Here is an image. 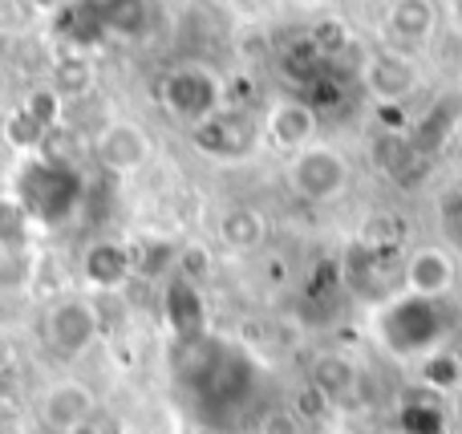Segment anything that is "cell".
Returning a JSON list of instances; mask_svg holds the SVG:
<instances>
[{
	"label": "cell",
	"mask_w": 462,
	"mask_h": 434,
	"mask_svg": "<svg viewBox=\"0 0 462 434\" xmlns=\"http://www.w3.org/2000/svg\"><path fill=\"white\" fill-rule=\"evenodd\" d=\"M175 378L187 411L219 434L255 427L272 411V370L231 337L203 333L183 341Z\"/></svg>",
	"instance_id": "1"
},
{
	"label": "cell",
	"mask_w": 462,
	"mask_h": 434,
	"mask_svg": "<svg viewBox=\"0 0 462 434\" xmlns=\"http://www.w3.org/2000/svg\"><path fill=\"white\" fill-rule=\"evenodd\" d=\"M369 333L398 362H426L455 333V313L447 300L398 292V297L369 309Z\"/></svg>",
	"instance_id": "2"
},
{
	"label": "cell",
	"mask_w": 462,
	"mask_h": 434,
	"mask_svg": "<svg viewBox=\"0 0 462 434\" xmlns=\"http://www.w3.org/2000/svg\"><path fill=\"white\" fill-rule=\"evenodd\" d=\"M402 244L390 240V235H374L365 232L357 244H349L341 260V284L353 292V297L369 300V309L382 305V300L398 297L402 292Z\"/></svg>",
	"instance_id": "3"
},
{
	"label": "cell",
	"mask_w": 462,
	"mask_h": 434,
	"mask_svg": "<svg viewBox=\"0 0 462 434\" xmlns=\"http://www.w3.org/2000/svg\"><path fill=\"white\" fill-rule=\"evenodd\" d=\"M81 175L65 162L53 159H32L16 175V195L13 199L24 208V216L37 224H61L73 216V208L81 203Z\"/></svg>",
	"instance_id": "4"
},
{
	"label": "cell",
	"mask_w": 462,
	"mask_h": 434,
	"mask_svg": "<svg viewBox=\"0 0 462 434\" xmlns=\"http://www.w3.org/2000/svg\"><path fill=\"white\" fill-rule=\"evenodd\" d=\"M349 159L328 143H312L288 159V187H292L296 199L312 203V208L333 203L349 187Z\"/></svg>",
	"instance_id": "5"
},
{
	"label": "cell",
	"mask_w": 462,
	"mask_h": 434,
	"mask_svg": "<svg viewBox=\"0 0 462 434\" xmlns=\"http://www.w3.org/2000/svg\"><path fill=\"white\" fill-rule=\"evenodd\" d=\"M159 97L175 118L191 122V126H203L224 106V89H219L216 73L203 69V65H179V69H171L159 86Z\"/></svg>",
	"instance_id": "6"
},
{
	"label": "cell",
	"mask_w": 462,
	"mask_h": 434,
	"mask_svg": "<svg viewBox=\"0 0 462 434\" xmlns=\"http://www.w3.org/2000/svg\"><path fill=\"white\" fill-rule=\"evenodd\" d=\"M97 329H102V321H97V309L89 305L86 297H61V300H53V305H49V313H45V325H41L49 354L65 357V362H73V357L86 354V349L97 341Z\"/></svg>",
	"instance_id": "7"
},
{
	"label": "cell",
	"mask_w": 462,
	"mask_h": 434,
	"mask_svg": "<svg viewBox=\"0 0 462 434\" xmlns=\"http://www.w3.org/2000/svg\"><path fill=\"white\" fill-rule=\"evenodd\" d=\"M317 130H320V118L304 97H280V102L268 106V118H263V138L288 154L317 143Z\"/></svg>",
	"instance_id": "8"
},
{
	"label": "cell",
	"mask_w": 462,
	"mask_h": 434,
	"mask_svg": "<svg viewBox=\"0 0 462 434\" xmlns=\"http://www.w3.org/2000/svg\"><path fill=\"white\" fill-rule=\"evenodd\" d=\"M450 284H455V260L450 252L434 248H414L402 264V292H414V297H430V300H447Z\"/></svg>",
	"instance_id": "9"
},
{
	"label": "cell",
	"mask_w": 462,
	"mask_h": 434,
	"mask_svg": "<svg viewBox=\"0 0 462 434\" xmlns=\"http://www.w3.org/2000/svg\"><path fill=\"white\" fill-rule=\"evenodd\" d=\"M94 411H97L94 390L81 386V382H57L41 398V422L53 434H73L78 427L94 422Z\"/></svg>",
	"instance_id": "10"
},
{
	"label": "cell",
	"mask_w": 462,
	"mask_h": 434,
	"mask_svg": "<svg viewBox=\"0 0 462 434\" xmlns=\"http://www.w3.org/2000/svg\"><path fill=\"white\" fill-rule=\"evenodd\" d=\"M94 154L106 171L130 175V171H138L151 159V138H146V130L134 126V122H110V126L97 134Z\"/></svg>",
	"instance_id": "11"
},
{
	"label": "cell",
	"mask_w": 462,
	"mask_h": 434,
	"mask_svg": "<svg viewBox=\"0 0 462 434\" xmlns=\"http://www.w3.org/2000/svg\"><path fill=\"white\" fill-rule=\"evenodd\" d=\"M365 86L382 106H398L402 97H410V89L418 86V69H414V61L402 53H377L374 61L365 65Z\"/></svg>",
	"instance_id": "12"
},
{
	"label": "cell",
	"mask_w": 462,
	"mask_h": 434,
	"mask_svg": "<svg viewBox=\"0 0 462 434\" xmlns=\"http://www.w3.org/2000/svg\"><path fill=\"white\" fill-rule=\"evenodd\" d=\"M81 272H86V281L94 284V289H122V284L130 281V272H134V256H130L126 244L118 240H97L86 248V256H81Z\"/></svg>",
	"instance_id": "13"
},
{
	"label": "cell",
	"mask_w": 462,
	"mask_h": 434,
	"mask_svg": "<svg viewBox=\"0 0 462 434\" xmlns=\"http://www.w3.org/2000/svg\"><path fill=\"white\" fill-rule=\"evenodd\" d=\"M97 24H102V37H143L154 24V8L151 0H94Z\"/></svg>",
	"instance_id": "14"
},
{
	"label": "cell",
	"mask_w": 462,
	"mask_h": 434,
	"mask_svg": "<svg viewBox=\"0 0 462 434\" xmlns=\"http://www.w3.org/2000/svg\"><path fill=\"white\" fill-rule=\"evenodd\" d=\"M167 317H171V329L179 333V341H195L208 333V309H203V297H199V289H195V281L179 276L167 289Z\"/></svg>",
	"instance_id": "15"
},
{
	"label": "cell",
	"mask_w": 462,
	"mask_h": 434,
	"mask_svg": "<svg viewBox=\"0 0 462 434\" xmlns=\"http://www.w3.org/2000/svg\"><path fill=\"white\" fill-rule=\"evenodd\" d=\"M434 24H439V8H434V0H393L390 5V16H385V29H390V37L406 41V45H418V41H426L434 32Z\"/></svg>",
	"instance_id": "16"
},
{
	"label": "cell",
	"mask_w": 462,
	"mask_h": 434,
	"mask_svg": "<svg viewBox=\"0 0 462 434\" xmlns=\"http://www.w3.org/2000/svg\"><path fill=\"white\" fill-rule=\"evenodd\" d=\"M219 235H224L227 248L252 252V248H260L263 235H268V219L255 208H231V211H224V219H219Z\"/></svg>",
	"instance_id": "17"
},
{
	"label": "cell",
	"mask_w": 462,
	"mask_h": 434,
	"mask_svg": "<svg viewBox=\"0 0 462 434\" xmlns=\"http://www.w3.org/2000/svg\"><path fill=\"white\" fill-rule=\"evenodd\" d=\"M312 386L328 398V402H345V398L357 390V365L341 354H325L312 370Z\"/></svg>",
	"instance_id": "18"
},
{
	"label": "cell",
	"mask_w": 462,
	"mask_h": 434,
	"mask_svg": "<svg viewBox=\"0 0 462 434\" xmlns=\"http://www.w3.org/2000/svg\"><path fill=\"white\" fill-rule=\"evenodd\" d=\"M29 227L32 219L24 216V208L5 195L0 199V252H29Z\"/></svg>",
	"instance_id": "19"
},
{
	"label": "cell",
	"mask_w": 462,
	"mask_h": 434,
	"mask_svg": "<svg viewBox=\"0 0 462 434\" xmlns=\"http://www.w3.org/2000/svg\"><path fill=\"white\" fill-rule=\"evenodd\" d=\"M418 365H422V382L430 390H455L462 382V365L447 354V349H439L434 357H426V362H418Z\"/></svg>",
	"instance_id": "20"
},
{
	"label": "cell",
	"mask_w": 462,
	"mask_h": 434,
	"mask_svg": "<svg viewBox=\"0 0 462 434\" xmlns=\"http://www.w3.org/2000/svg\"><path fill=\"white\" fill-rule=\"evenodd\" d=\"M402 430L406 434H442V411L434 402H414L402 411Z\"/></svg>",
	"instance_id": "21"
},
{
	"label": "cell",
	"mask_w": 462,
	"mask_h": 434,
	"mask_svg": "<svg viewBox=\"0 0 462 434\" xmlns=\"http://www.w3.org/2000/svg\"><path fill=\"white\" fill-rule=\"evenodd\" d=\"M439 216H442V232H447V240L455 244V248H462V183L442 199Z\"/></svg>",
	"instance_id": "22"
},
{
	"label": "cell",
	"mask_w": 462,
	"mask_h": 434,
	"mask_svg": "<svg viewBox=\"0 0 462 434\" xmlns=\"http://www.w3.org/2000/svg\"><path fill=\"white\" fill-rule=\"evenodd\" d=\"M255 430L260 434H300V427H296V419L288 411H268L255 422Z\"/></svg>",
	"instance_id": "23"
},
{
	"label": "cell",
	"mask_w": 462,
	"mask_h": 434,
	"mask_svg": "<svg viewBox=\"0 0 462 434\" xmlns=\"http://www.w3.org/2000/svg\"><path fill=\"white\" fill-rule=\"evenodd\" d=\"M447 13H450V21H455V29L462 32V0H447Z\"/></svg>",
	"instance_id": "24"
},
{
	"label": "cell",
	"mask_w": 462,
	"mask_h": 434,
	"mask_svg": "<svg viewBox=\"0 0 462 434\" xmlns=\"http://www.w3.org/2000/svg\"><path fill=\"white\" fill-rule=\"evenodd\" d=\"M73 434H102V430H97V427H94V422H86V427H78V430H73Z\"/></svg>",
	"instance_id": "25"
},
{
	"label": "cell",
	"mask_w": 462,
	"mask_h": 434,
	"mask_svg": "<svg viewBox=\"0 0 462 434\" xmlns=\"http://www.w3.org/2000/svg\"><path fill=\"white\" fill-rule=\"evenodd\" d=\"M296 5H325V0H296Z\"/></svg>",
	"instance_id": "26"
}]
</instances>
